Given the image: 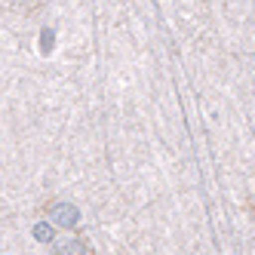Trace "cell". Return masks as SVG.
<instances>
[{
  "instance_id": "cell-5",
  "label": "cell",
  "mask_w": 255,
  "mask_h": 255,
  "mask_svg": "<svg viewBox=\"0 0 255 255\" xmlns=\"http://www.w3.org/2000/svg\"><path fill=\"white\" fill-rule=\"evenodd\" d=\"M12 3H15V6H28V3H31V0H12Z\"/></svg>"
},
{
  "instance_id": "cell-4",
  "label": "cell",
  "mask_w": 255,
  "mask_h": 255,
  "mask_svg": "<svg viewBox=\"0 0 255 255\" xmlns=\"http://www.w3.org/2000/svg\"><path fill=\"white\" fill-rule=\"evenodd\" d=\"M34 240H40V243H49L52 240V228L46 222H40L37 228H34Z\"/></svg>"
},
{
  "instance_id": "cell-1",
  "label": "cell",
  "mask_w": 255,
  "mask_h": 255,
  "mask_svg": "<svg viewBox=\"0 0 255 255\" xmlns=\"http://www.w3.org/2000/svg\"><path fill=\"white\" fill-rule=\"evenodd\" d=\"M49 222H56L59 228H74L80 222V209L74 203H52L49 206Z\"/></svg>"
},
{
  "instance_id": "cell-3",
  "label": "cell",
  "mask_w": 255,
  "mask_h": 255,
  "mask_svg": "<svg viewBox=\"0 0 255 255\" xmlns=\"http://www.w3.org/2000/svg\"><path fill=\"white\" fill-rule=\"evenodd\" d=\"M52 46H56V31H52V28H43V31H40V52H43V56H49Z\"/></svg>"
},
{
  "instance_id": "cell-2",
  "label": "cell",
  "mask_w": 255,
  "mask_h": 255,
  "mask_svg": "<svg viewBox=\"0 0 255 255\" xmlns=\"http://www.w3.org/2000/svg\"><path fill=\"white\" fill-rule=\"evenodd\" d=\"M52 255H96V252L86 240H65V243H59L52 249Z\"/></svg>"
}]
</instances>
